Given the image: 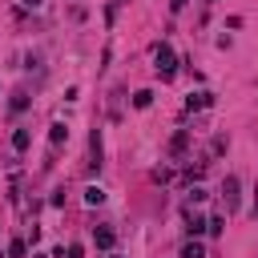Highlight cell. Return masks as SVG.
<instances>
[{
  "mask_svg": "<svg viewBox=\"0 0 258 258\" xmlns=\"http://www.w3.org/2000/svg\"><path fill=\"white\" fill-rule=\"evenodd\" d=\"M153 73H157L161 81H173V77H177V56H173V48H169L165 40L153 48Z\"/></svg>",
  "mask_w": 258,
  "mask_h": 258,
  "instance_id": "1",
  "label": "cell"
},
{
  "mask_svg": "<svg viewBox=\"0 0 258 258\" xmlns=\"http://www.w3.org/2000/svg\"><path fill=\"white\" fill-rule=\"evenodd\" d=\"M222 202H226V214H234V210H238V202H242V181H238L234 173H226V177H222Z\"/></svg>",
  "mask_w": 258,
  "mask_h": 258,
  "instance_id": "2",
  "label": "cell"
},
{
  "mask_svg": "<svg viewBox=\"0 0 258 258\" xmlns=\"http://www.w3.org/2000/svg\"><path fill=\"white\" fill-rule=\"evenodd\" d=\"M101 157H105V149H101V129H93V133H89V169H93V173L105 165Z\"/></svg>",
  "mask_w": 258,
  "mask_h": 258,
  "instance_id": "3",
  "label": "cell"
},
{
  "mask_svg": "<svg viewBox=\"0 0 258 258\" xmlns=\"http://www.w3.org/2000/svg\"><path fill=\"white\" fill-rule=\"evenodd\" d=\"M93 246L97 250H113L117 246V230L113 226H93Z\"/></svg>",
  "mask_w": 258,
  "mask_h": 258,
  "instance_id": "4",
  "label": "cell"
},
{
  "mask_svg": "<svg viewBox=\"0 0 258 258\" xmlns=\"http://www.w3.org/2000/svg\"><path fill=\"white\" fill-rule=\"evenodd\" d=\"M210 105H214V93H210V89H198V93H189V97H185V109H189V113L210 109Z\"/></svg>",
  "mask_w": 258,
  "mask_h": 258,
  "instance_id": "5",
  "label": "cell"
},
{
  "mask_svg": "<svg viewBox=\"0 0 258 258\" xmlns=\"http://www.w3.org/2000/svg\"><path fill=\"white\" fill-rule=\"evenodd\" d=\"M185 149H189V129H177L173 141H169V157H181Z\"/></svg>",
  "mask_w": 258,
  "mask_h": 258,
  "instance_id": "6",
  "label": "cell"
},
{
  "mask_svg": "<svg viewBox=\"0 0 258 258\" xmlns=\"http://www.w3.org/2000/svg\"><path fill=\"white\" fill-rule=\"evenodd\" d=\"M185 234H189V238L206 234V218H202V214H194V210H185Z\"/></svg>",
  "mask_w": 258,
  "mask_h": 258,
  "instance_id": "7",
  "label": "cell"
},
{
  "mask_svg": "<svg viewBox=\"0 0 258 258\" xmlns=\"http://www.w3.org/2000/svg\"><path fill=\"white\" fill-rule=\"evenodd\" d=\"M177 258H206V246H202L198 238H185L181 250H177Z\"/></svg>",
  "mask_w": 258,
  "mask_h": 258,
  "instance_id": "8",
  "label": "cell"
},
{
  "mask_svg": "<svg viewBox=\"0 0 258 258\" xmlns=\"http://www.w3.org/2000/svg\"><path fill=\"white\" fill-rule=\"evenodd\" d=\"M28 145H32V133L28 129H12V149L16 153H28Z\"/></svg>",
  "mask_w": 258,
  "mask_h": 258,
  "instance_id": "9",
  "label": "cell"
},
{
  "mask_svg": "<svg viewBox=\"0 0 258 258\" xmlns=\"http://www.w3.org/2000/svg\"><path fill=\"white\" fill-rule=\"evenodd\" d=\"M28 105H32V97H28L24 89H16V93H12V101H8V109H12V113H24Z\"/></svg>",
  "mask_w": 258,
  "mask_h": 258,
  "instance_id": "10",
  "label": "cell"
},
{
  "mask_svg": "<svg viewBox=\"0 0 258 258\" xmlns=\"http://www.w3.org/2000/svg\"><path fill=\"white\" fill-rule=\"evenodd\" d=\"M48 141H52V149H56V145H64V141H69V125H60V121H56V125H48Z\"/></svg>",
  "mask_w": 258,
  "mask_h": 258,
  "instance_id": "11",
  "label": "cell"
},
{
  "mask_svg": "<svg viewBox=\"0 0 258 258\" xmlns=\"http://www.w3.org/2000/svg\"><path fill=\"white\" fill-rule=\"evenodd\" d=\"M222 230H226V218H222V214H214V218H206V234H210V238H218Z\"/></svg>",
  "mask_w": 258,
  "mask_h": 258,
  "instance_id": "12",
  "label": "cell"
},
{
  "mask_svg": "<svg viewBox=\"0 0 258 258\" xmlns=\"http://www.w3.org/2000/svg\"><path fill=\"white\" fill-rule=\"evenodd\" d=\"M8 258H28V238H12V246H8Z\"/></svg>",
  "mask_w": 258,
  "mask_h": 258,
  "instance_id": "13",
  "label": "cell"
},
{
  "mask_svg": "<svg viewBox=\"0 0 258 258\" xmlns=\"http://www.w3.org/2000/svg\"><path fill=\"white\" fill-rule=\"evenodd\" d=\"M85 202H89V206H101V202H105V189H101V185H85Z\"/></svg>",
  "mask_w": 258,
  "mask_h": 258,
  "instance_id": "14",
  "label": "cell"
},
{
  "mask_svg": "<svg viewBox=\"0 0 258 258\" xmlns=\"http://www.w3.org/2000/svg\"><path fill=\"white\" fill-rule=\"evenodd\" d=\"M133 105H137V109H149V105H153V93H149V89H137V93H133Z\"/></svg>",
  "mask_w": 258,
  "mask_h": 258,
  "instance_id": "15",
  "label": "cell"
},
{
  "mask_svg": "<svg viewBox=\"0 0 258 258\" xmlns=\"http://www.w3.org/2000/svg\"><path fill=\"white\" fill-rule=\"evenodd\" d=\"M202 177H206V165H189V169H185V181H189V185L202 181Z\"/></svg>",
  "mask_w": 258,
  "mask_h": 258,
  "instance_id": "16",
  "label": "cell"
},
{
  "mask_svg": "<svg viewBox=\"0 0 258 258\" xmlns=\"http://www.w3.org/2000/svg\"><path fill=\"white\" fill-rule=\"evenodd\" d=\"M189 202H194V206H198V202H206V189H202V185H194V189H189Z\"/></svg>",
  "mask_w": 258,
  "mask_h": 258,
  "instance_id": "17",
  "label": "cell"
},
{
  "mask_svg": "<svg viewBox=\"0 0 258 258\" xmlns=\"http://www.w3.org/2000/svg\"><path fill=\"white\" fill-rule=\"evenodd\" d=\"M81 254H85V246H81V242H73V246L64 250V258H81Z\"/></svg>",
  "mask_w": 258,
  "mask_h": 258,
  "instance_id": "18",
  "label": "cell"
},
{
  "mask_svg": "<svg viewBox=\"0 0 258 258\" xmlns=\"http://www.w3.org/2000/svg\"><path fill=\"white\" fill-rule=\"evenodd\" d=\"M185 4L189 0H169V12H185Z\"/></svg>",
  "mask_w": 258,
  "mask_h": 258,
  "instance_id": "19",
  "label": "cell"
},
{
  "mask_svg": "<svg viewBox=\"0 0 258 258\" xmlns=\"http://www.w3.org/2000/svg\"><path fill=\"white\" fill-rule=\"evenodd\" d=\"M40 4H44V0H20V8H32V12H36Z\"/></svg>",
  "mask_w": 258,
  "mask_h": 258,
  "instance_id": "20",
  "label": "cell"
},
{
  "mask_svg": "<svg viewBox=\"0 0 258 258\" xmlns=\"http://www.w3.org/2000/svg\"><path fill=\"white\" fill-rule=\"evenodd\" d=\"M254 218H258V198H254Z\"/></svg>",
  "mask_w": 258,
  "mask_h": 258,
  "instance_id": "21",
  "label": "cell"
},
{
  "mask_svg": "<svg viewBox=\"0 0 258 258\" xmlns=\"http://www.w3.org/2000/svg\"><path fill=\"white\" fill-rule=\"evenodd\" d=\"M0 258H8V254H4V250H0Z\"/></svg>",
  "mask_w": 258,
  "mask_h": 258,
  "instance_id": "22",
  "label": "cell"
},
{
  "mask_svg": "<svg viewBox=\"0 0 258 258\" xmlns=\"http://www.w3.org/2000/svg\"><path fill=\"white\" fill-rule=\"evenodd\" d=\"M109 258H121V254H109Z\"/></svg>",
  "mask_w": 258,
  "mask_h": 258,
  "instance_id": "23",
  "label": "cell"
}]
</instances>
